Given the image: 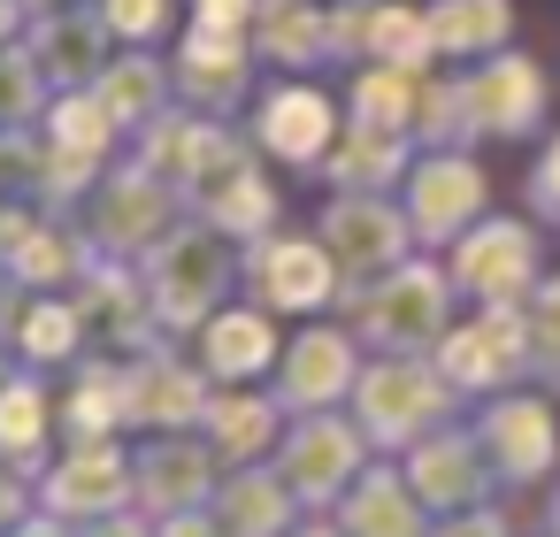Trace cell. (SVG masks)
Listing matches in <instances>:
<instances>
[{"label": "cell", "instance_id": "6da1fadb", "mask_svg": "<svg viewBox=\"0 0 560 537\" xmlns=\"http://www.w3.org/2000/svg\"><path fill=\"white\" fill-rule=\"evenodd\" d=\"M468 124L476 139H529L545 124V70L529 55H491L468 78Z\"/></svg>", "mask_w": 560, "mask_h": 537}, {"label": "cell", "instance_id": "7a4b0ae2", "mask_svg": "<svg viewBox=\"0 0 560 537\" xmlns=\"http://www.w3.org/2000/svg\"><path fill=\"white\" fill-rule=\"evenodd\" d=\"M453 277L468 292H483V300H506V292H522L537 277V238L522 223H476L460 261H453Z\"/></svg>", "mask_w": 560, "mask_h": 537}, {"label": "cell", "instance_id": "3957f363", "mask_svg": "<svg viewBox=\"0 0 560 537\" xmlns=\"http://www.w3.org/2000/svg\"><path fill=\"white\" fill-rule=\"evenodd\" d=\"M476 215H483V170H476V162L438 154V162L415 170V223H422L430 238H445V231H460V223H476Z\"/></svg>", "mask_w": 560, "mask_h": 537}, {"label": "cell", "instance_id": "277c9868", "mask_svg": "<svg viewBox=\"0 0 560 537\" xmlns=\"http://www.w3.org/2000/svg\"><path fill=\"white\" fill-rule=\"evenodd\" d=\"M506 32H514L506 0H438V16H430V47H445V55H491V47H506Z\"/></svg>", "mask_w": 560, "mask_h": 537}, {"label": "cell", "instance_id": "5b68a950", "mask_svg": "<svg viewBox=\"0 0 560 537\" xmlns=\"http://www.w3.org/2000/svg\"><path fill=\"white\" fill-rule=\"evenodd\" d=\"M438 307H445V284H438L430 269H407L392 292H376V315H369V323L407 346V338H430V330H438Z\"/></svg>", "mask_w": 560, "mask_h": 537}, {"label": "cell", "instance_id": "8992f818", "mask_svg": "<svg viewBox=\"0 0 560 537\" xmlns=\"http://www.w3.org/2000/svg\"><path fill=\"white\" fill-rule=\"evenodd\" d=\"M522 353V323L499 307L483 330H460L453 346H445V361H453V376L460 384H491V376H506V361Z\"/></svg>", "mask_w": 560, "mask_h": 537}, {"label": "cell", "instance_id": "52a82bcc", "mask_svg": "<svg viewBox=\"0 0 560 537\" xmlns=\"http://www.w3.org/2000/svg\"><path fill=\"white\" fill-rule=\"evenodd\" d=\"M323 139H330V101H323V93H284V101L269 108V147H277V154L315 162Z\"/></svg>", "mask_w": 560, "mask_h": 537}, {"label": "cell", "instance_id": "ba28073f", "mask_svg": "<svg viewBox=\"0 0 560 537\" xmlns=\"http://www.w3.org/2000/svg\"><path fill=\"white\" fill-rule=\"evenodd\" d=\"M330 238H338L353 261H392L407 231H399V215H392V208H376V200H346V208L330 215Z\"/></svg>", "mask_w": 560, "mask_h": 537}, {"label": "cell", "instance_id": "9c48e42d", "mask_svg": "<svg viewBox=\"0 0 560 537\" xmlns=\"http://www.w3.org/2000/svg\"><path fill=\"white\" fill-rule=\"evenodd\" d=\"M369 415H376V430H407V422L438 415V384L415 376V369H384V376L369 384Z\"/></svg>", "mask_w": 560, "mask_h": 537}, {"label": "cell", "instance_id": "30bf717a", "mask_svg": "<svg viewBox=\"0 0 560 537\" xmlns=\"http://www.w3.org/2000/svg\"><path fill=\"white\" fill-rule=\"evenodd\" d=\"M491 437H499V453H506L514 476H537V468L552 460V422H545V407H499V415H491Z\"/></svg>", "mask_w": 560, "mask_h": 537}, {"label": "cell", "instance_id": "8fae6325", "mask_svg": "<svg viewBox=\"0 0 560 537\" xmlns=\"http://www.w3.org/2000/svg\"><path fill=\"white\" fill-rule=\"evenodd\" d=\"M323 284H330V269H323L315 246H277V261H269V292L277 300L307 307V300H323Z\"/></svg>", "mask_w": 560, "mask_h": 537}, {"label": "cell", "instance_id": "7c38bea8", "mask_svg": "<svg viewBox=\"0 0 560 537\" xmlns=\"http://www.w3.org/2000/svg\"><path fill=\"white\" fill-rule=\"evenodd\" d=\"M338 376H346V346H338V338H307V346H300V399L338 392Z\"/></svg>", "mask_w": 560, "mask_h": 537}, {"label": "cell", "instance_id": "4fadbf2b", "mask_svg": "<svg viewBox=\"0 0 560 537\" xmlns=\"http://www.w3.org/2000/svg\"><path fill=\"white\" fill-rule=\"evenodd\" d=\"M261 353H269V330H261V323H246V315H238V323H223V330H215V361H223V369H254Z\"/></svg>", "mask_w": 560, "mask_h": 537}, {"label": "cell", "instance_id": "5bb4252c", "mask_svg": "<svg viewBox=\"0 0 560 537\" xmlns=\"http://www.w3.org/2000/svg\"><path fill=\"white\" fill-rule=\"evenodd\" d=\"M300 460H307V468H300L307 483H330V476L346 468V437H338V430H307V445H300Z\"/></svg>", "mask_w": 560, "mask_h": 537}, {"label": "cell", "instance_id": "9a60e30c", "mask_svg": "<svg viewBox=\"0 0 560 537\" xmlns=\"http://www.w3.org/2000/svg\"><path fill=\"white\" fill-rule=\"evenodd\" d=\"M537 353H545V361L560 369V277H552V284L537 292Z\"/></svg>", "mask_w": 560, "mask_h": 537}, {"label": "cell", "instance_id": "2e32d148", "mask_svg": "<svg viewBox=\"0 0 560 537\" xmlns=\"http://www.w3.org/2000/svg\"><path fill=\"white\" fill-rule=\"evenodd\" d=\"M529 192H537V208H545V215H560V139L545 147V162H537V177H529Z\"/></svg>", "mask_w": 560, "mask_h": 537}]
</instances>
